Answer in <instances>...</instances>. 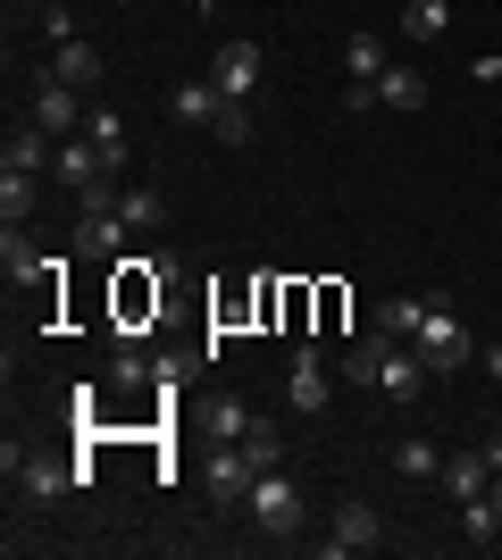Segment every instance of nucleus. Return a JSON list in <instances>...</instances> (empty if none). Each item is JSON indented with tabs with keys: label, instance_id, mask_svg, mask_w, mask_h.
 <instances>
[{
	"label": "nucleus",
	"instance_id": "11",
	"mask_svg": "<svg viewBox=\"0 0 502 560\" xmlns=\"http://www.w3.org/2000/svg\"><path fill=\"white\" fill-rule=\"evenodd\" d=\"M394 343H402V335H385V327L360 335V343L335 360V376H343V385H377V376H385V351H394Z\"/></svg>",
	"mask_w": 502,
	"mask_h": 560
},
{
	"label": "nucleus",
	"instance_id": "6",
	"mask_svg": "<svg viewBox=\"0 0 502 560\" xmlns=\"http://www.w3.org/2000/svg\"><path fill=\"white\" fill-rule=\"evenodd\" d=\"M126 234H135V226L118 218V201H101V210L75 218V252H84V259H126Z\"/></svg>",
	"mask_w": 502,
	"mask_h": 560
},
{
	"label": "nucleus",
	"instance_id": "35",
	"mask_svg": "<svg viewBox=\"0 0 502 560\" xmlns=\"http://www.w3.org/2000/svg\"><path fill=\"white\" fill-rule=\"evenodd\" d=\"M25 9H59V0H25Z\"/></svg>",
	"mask_w": 502,
	"mask_h": 560
},
{
	"label": "nucleus",
	"instance_id": "18",
	"mask_svg": "<svg viewBox=\"0 0 502 560\" xmlns=\"http://www.w3.org/2000/svg\"><path fill=\"white\" fill-rule=\"evenodd\" d=\"M419 318H428V293H385V302H377V327L402 335V343L419 335Z\"/></svg>",
	"mask_w": 502,
	"mask_h": 560
},
{
	"label": "nucleus",
	"instance_id": "10",
	"mask_svg": "<svg viewBox=\"0 0 502 560\" xmlns=\"http://www.w3.org/2000/svg\"><path fill=\"white\" fill-rule=\"evenodd\" d=\"M285 401H293V410H327V351H318V343H302V351H293Z\"/></svg>",
	"mask_w": 502,
	"mask_h": 560
},
{
	"label": "nucleus",
	"instance_id": "25",
	"mask_svg": "<svg viewBox=\"0 0 502 560\" xmlns=\"http://www.w3.org/2000/svg\"><path fill=\"white\" fill-rule=\"evenodd\" d=\"M343 68H352V84H377L385 75V43L377 34H352V43H343Z\"/></svg>",
	"mask_w": 502,
	"mask_h": 560
},
{
	"label": "nucleus",
	"instance_id": "30",
	"mask_svg": "<svg viewBox=\"0 0 502 560\" xmlns=\"http://www.w3.org/2000/svg\"><path fill=\"white\" fill-rule=\"evenodd\" d=\"M43 43L59 50V43H75V18H68V0H59V9H43Z\"/></svg>",
	"mask_w": 502,
	"mask_h": 560
},
{
	"label": "nucleus",
	"instance_id": "7",
	"mask_svg": "<svg viewBox=\"0 0 502 560\" xmlns=\"http://www.w3.org/2000/svg\"><path fill=\"white\" fill-rule=\"evenodd\" d=\"M50 84H75V93H84V101H93L101 93V75H109V68H101V50L93 43H84V34H75V43H59V50H50Z\"/></svg>",
	"mask_w": 502,
	"mask_h": 560
},
{
	"label": "nucleus",
	"instance_id": "23",
	"mask_svg": "<svg viewBox=\"0 0 502 560\" xmlns=\"http://www.w3.org/2000/svg\"><path fill=\"white\" fill-rule=\"evenodd\" d=\"M460 536H469V544H494V536H502L494 493H469V502H460Z\"/></svg>",
	"mask_w": 502,
	"mask_h": 560
},
{
	"label": "nucleus",
	"instance_id": "12",
	"mask_svg": "<svg viewBox=\"0 0 502 560\" xmlns=\"http://www.w3.org/2000/svg\"><path fill=\"white\" fill-rule=\"evenodd\" d=\"M50 160H59V142H50L43 126H17V135L0 142V167H17V176H43Z\"/></svg>",
	"mask_w": 502,
	"mask_h": 560
},
{
	"label": "nucleus",
	"instance_id": "24",
	"mask_svg": "<svg viewBox=\"0 0 502 560\" xmlns=\"http://www.w3.org/2000/svg\"><path fill=\"white\" fill-rule=\"evenodd\" d=\"M84 135H93L101 151H109V167H118V160H126V142H135V126H126L118 109H93V117H84Z\"/></svg>",
	"mask_w": 502,
	"mask_h": 560
},
{
	"label": "nucleus",
	"instance_id": "8",
	"mask_svg": "<svg viewBox=\"0 0 502 560\" xmlns=\"http://www.w3.org/2000/svg\"><path fill=\"white\" fill-rule=\"evenodd\" d=\"M201 477H210L218 502H252V477H260V468H252L243 444H210V468H201Z\"/></svg>",
	"mask_w": 502,
	"mask_h": 560
},
{
	"label": "nucleus",
	"instance_id": "31",
	"mask_svg": "<svg viewBox=\"0 0 502 560\" xmlns=\"http://www.w3.org/2000/svg\"><path fill=\"white\" fill-rule=\"evenodd\" d=\"M311 302H318V327H335V318H343V284H318Z\"/></svg>",
	"mask_w": 502,
	"mask_h": 560
},
{
	"label": "nucleus",
	"instance_id": "4",
	"mask_svg": "<svg viewBox=\"0 0 502 560\" xmlns=\"http://www.w3.org/2000/svg\"><path fill=\"white\" fill-rule=\"evenodd\" d=\"M34 126H43L50 142H68V135H84V93H75V84H34Z\"/></svg>",
	"mask_w": 502,
	"mask_h": 560
},
{
	"label": "nucleus",
	"instance_id": "22",
	"mask_svg": "<svg viewBox=\"0 0 502 560\" xmlns=\"http://www.w3.org/2000/svg\"><path fill=\"white\" fill-rule=\"evenodd\" d=\"M444 25H453V0H410V9H402V34H410V43H435Z\"/></svg>",
	"mask_w": 502,
	"mask_h": 560
},
{
	"label": "nucleus",
	"instance_id": "21",
	"mask_svg": "<svg viewBox=\"0 0 502 560\" xmlns=\"http://www.w3.org/2000/svg\"><path fill=\"white\" fill-rule=\"evenodd\" d=\"M394 468H402L410 486H428V477H444V452H435L428 435H410V444H394Z\"/></svg>",
	"mask_w": 502,
	"mask_h": 560
},
{
	"label": "nucleus",
	"instance_id": "34",
	"mask_svg": "<svg viewBox=\"0 0 502 560\" xmlns=\"http://www.w3.org/2000/svg\"><path fill=\"white\" fill-rule=\"evenodd\" d=\"M494 511H502V468H494Z\"/></svg>",
	"mask_w": 502,
	"mask_h": 560
},
{
	"label": "nucleus",
	"instance_id": "20",
	"mask_svg": "<svg viewBox=\"0 0 502 560\" xmlns=\"http://www.w3.org/2000/svg\"><path fill=\"white\" fill-rule=\"evenodd\" d=\"M118 218H126L135 234H160V226H167V201H160L151 185H135V192H118Z\"/></svg>",
	"mask_w": 502,
	"mask_h": 560
},
{
	"label": "nucleus",
	"instance_id": "27",
	"mask_svg": "<svg viewBox=\"0 0 502 560\" xmlns=\"http://www.w3.org/2000/svg\"><path fill=\"white\" fill-rule=\"evenodd\" d=\"M218 142H226V151H243V142L260 135V117H252V101H226V109H218V126H210Z\"/></svg>",
	"mask_w": 502,
	"mask_h": 560
},
{
	"label": "nucleus",
	"instance_id": "3",
	"mask_svg": "<svg viewBox=\"0 0 502 560\" xmlns=\"http://www.w3.org/2000/svg\"><path fill=\"white\" fill-rule=\"evenodd\" d=\"M9 486H17L25 502H59V493L75 486V460H50V452H17L9 444Z\"/></svg>",
	"mask_w": 502,
	"mask_h": 560
},
{
	"label": "nucleus",
	"instance_id": "1",
	"mask_svg": "<svg viewBox=\"0 0 502 560\" xmlns=\"http://www.w3.org/2000/svg\"><path fill=\"white\" fill-rule=\"evenodd\" d=\"M419 360H428L435 376H453V369H469V327H460V310L444 302V293H428V318H419Z\"/></svg>",
	"mask_w": 502,
	"mask_h": 560
},
{
	"label": "nucleus",
	"instance_id": "19",
	"mask_svg": "<svg viewBox=\"0 0 502 560\" xmlns=\"http://www.w3.org/2000/svg\"><path fill=\"white\" fill-rule=\"evenodd\" d=\"M486 477H494V460H486V452H453V460H444V493H460V502H469V493H486Z\"/></svg>",
	"mask_w": 502,
	"mask_h": 560
},
{
	"label": "nucleus",
	"instance_id": "13",
	"mask_svg": "<svg viewBox=\"0 0 502 560\" xmlns=\"http://www.w3.org/2000/svg\"><path fill=\"white\" fill-rule=\"evenodd\" d=\"M167 109H176V126H218L226 93H218L210 75H192V84H176V93H167Z\"/></svg>",
	"mask_w": 502,
	"mask_h": 560
},
{
	"label": "nucleus",
	"instance_id": "33",
	"mask_svg": "<svg viewBox=\"0 0 502 560\" xmlns=\"http://www.w3.org/2000/svg\"><path fill=\"white\" fill-rule=\"evenodd\" d=\"M486 369H494V376H502V343H494V351H486Z\"/></svg>",
	"mask_w": 502,
	"mask_h": 560
},
{
	"label": "nucleus",
	"instance_id": "17",
	"mask_svg": "<svg viewBox=\"0 0 502 560\" xmlns=\"http://www.w3.org/2000/svg\"><path fill=\"white\" fill-rule=\"evenodd\" d=\"M377 101H385V109H428V75H419V68H385Z\"/></svg>",
	"mask_w": 502,
	"mask_h": 560
},
{
	"label": "nucleus",
	"instance_id": "32",
	"mask_svg": "<svg viewBox=\"0 0 502 560\" xmlns=\"http://www.w3.org/2000/svg\"><path fill=\"white\" fill-rule=\"evenodd\" d=\"M469 75H478V84H502V50H478V59H469Z\"/></svg>",
	"mask_w": 502,
	"mask_h": 560
},
{
	"label": "nucleus",
	"instance_id": "29",
	"mask_svg": "<svg viewBox=\"0 0 502 560\" xmlns=\"http://www.w3.org/2000/svg\"><path fill=\"white\" fill-rule=\"evenodd\" d=\"M243 452H252V468H285V435L268 419H252V435H243Z\"/></svg>",
	"mask_w": 502,
	"mask_h": 560
},
{
	"label": "nucleus",
	"instance_id": "2",
	"mask_svg": "<svg viewBox=\"0 0 502 560\" xmlns=\"http://www.w3.org/2000/svg\"><path fill=\"white\" fill-rule=\"evenodd\" d=\"M252 518H260L268 536H293V527H302V486H293L285 468H260V477H252Z\"/></svg>",
	"mask_w": 502,
	"mask_h": 560
},
{
	"label": "nucleus",
	"instance_id": "26",
	"mask_svg": "<svg viewBox=\"0 0 502 560\" xmlns=\"http://www.w3.org/2000/svg\"><path fill=\"white\" fill-rule=\"evenodd\" d=\"M0 218H9V226H25V218H34V176L0 167Z\"/></svg>",
	"mask_w": 502,
	"mask_h": 560
},
{
	"label": "nucleus",
	"instance_id": "14",
	"mask_svg": "<svg viewBox=\"0 0 502 560\" xmlns=\"http://www.w3.org/2000/svg\"><path fill=\"white\" fill-rule=\"evenodd\" d=\"M0 268H9V284H43V277H50V259L34 252V234H25V226L0 234Z\"/></svg>",
	"mask_w": 502,
	"mask_h": 560
},
{
	"label": "nucleus",
	"instance_id": "5",
	"mask_svg": "<svg viewBox=\"0 0 502 560\" xmlns=\"http://www.w3.org/2000/svg\"><path fill=\"white\" fill-rule=\"evenodd\" d=\"M260 68H268V59H260V43H218V59H210V84H218L226 101H252Z\"/></svg>",
	"mask_w": 502,
	"mask_h": 560
},
{
	"label": "nucleus",
	"instance_id": "9",
	"mask_svg": "<svg viewBox=\"0 0 502 560\" xmlns=\"http://www.w3.org/2000/svg\"><path fill=\"white\" fill-rule=\"evenodd\" d=\"M377 511H369V502H343V511H335V536L327 544H318V552H327V560H343V552H377Z\"/></svg>",
	"mask_w": 502,
	"mask_h": 560
},
{
	"label": "nucleus",
	"instance_id": "16",
	"mask_svg": "<svg viewBox=\"0 0 502 560\" xmlns=\"http://www.w3.org/2000/svg\"><path fill=\"white\" fill-rule=\"evenodd\" d=\"M419 376H435V369L419 360V351H402V343H394V351H385V376H377V394L410 401V394H419Z\"/></svg>",
	"mask_w": 502,
	"mask_h": 560
},
{
	"label": "nucleus",
	"instance_id": "28",
	"mask_svg": "<svg viewBox=\"0 0 502 560\" xmlns=\"http://www.w3.org/2000/svg\"><path fill=\"white\" fill-rule=\"evenodd\" d=\"M243 435H252V410L218 394V401H210V444H243Z\"/></svg>",
	"mask_w": 502,
	"mask_h": 560
},
{
	"label": "nucleus",
	"instance_id": "15",
	"mask_svg": "<svg viewBox=\"0 0 502 560\" xmlns=\"http://www.w3.org/2000/svg\"><path fill=\"white\" fill-rule=\"evenodd\" d=\"M109 385H118V394H143V385H160V360H143V351H135V335H118V360H109Z\"/></svg>",
	"mask_w": 502,
	"mask_h": 560
}]
</instances>
